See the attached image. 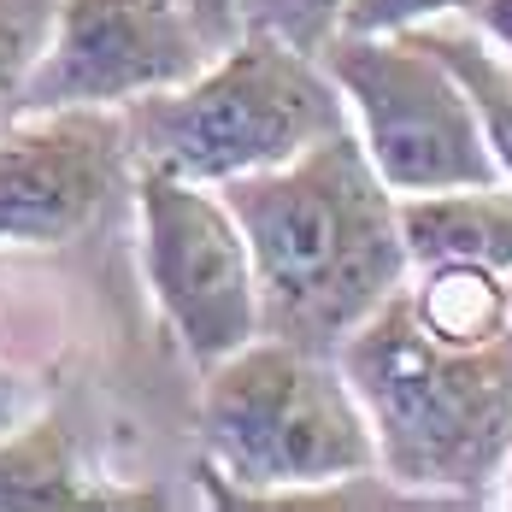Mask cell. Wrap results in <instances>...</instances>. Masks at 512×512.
<instances>
[{
	"mask_svg": "<svg viewBox=\"0 0 512 512\" xmlns=\"http://www.w3.org/2000/svg\"><path fill=\"white\" fill-rule=\"evenodd\" d=\"M218 195L254 254L259 336L336 354L342 336L407 283L401 201L354 130H336L271 171L230 177Z\"/></svg>",
	"mask_w": 512,
	"mask_h": 512,
	"instance_id": "1",
	"label": "cell"
},
{
	"mask_svg": "<svg viewBox=\"0 0 512 512\" xmlns=\"http://www.w3.org/2000/svg\"><path fill=\"white\" fill-rule=\"evenodd\" d=\"M365 407L377 477L412 501L483 507L512 460V330L489 342H442L395 289L336 348Z\"/></svg>",
	"mask_w": 512,
	"mask_h": 512,
	"instance_id": "2",
	"label": "cell"
},
{
	"mask_svg": "<svg viewBox=\"0 0 512 512\" xmlns=\"http://www.w3.org/2000/svg\"><path fill=\"white\" fill-rule=\"evenodd\" d=\"M206 489L218 507H301L377 477V442L336 354L254 336L201 371Z\"/></svg>",
	"mask_w": 512,
	"mask_h": 512,
	"instance_id": "3",
	"label": "cell"
},
{
	"mask_svg": "<svg viewBox=\"0 0 512 512\" xmlns=\"http://www.w3.org/2000/svg\"><path fill=\"white\" fill-rule=\"evenodd\" d=\"M118 112L136 171H171L212 189L354 130L330 71L265 30H242L189 83L154 89Z\"/></svg>",
	"mask_w": 512,
	"mask_h": 512,
	"instance_id": "4",
	"label": "cell"
},
{
	"mask_svg": "<svg viewBox=\"0 0 512 512\" xmlns=\"http://www.w3.org/2000/svg\"><path fill=\"white\" fill-rule=\"evenodd\" d=\"M318 65L342 89L359 148L395 195L507 183L454 71L412 30H395V36L336 30L318 53Z\"/></svg>",
	"mask_w": 512,
	"mask_h": 512,
	"instance_id": "5",
	"label": "cell"
},
{
	"mask_svg": "<svg viewBox=\"0 0 512 512\" xmlns=\"http://www.w3.org/2000/svg\"><path fill=\"white\" fill-rule=\"evenodd\" d=\"M142 218V271L159 318L195 371H212L224 354L259 336V283L242 224L230 218L212 183L171 171H136L130 183Z\"/></svg>",
	"mask_w": 512,
	"mask_h": 512,
	"instance_id": "6",
	"label": "cell"
},
{
	"mask_svg": "<svg viewBox=\"0 0 512 512\" xmlns=\"http://www.w3.org/2000/svg\"><path fill=\"white\" fill-rule=\"evenodd\" d=\"M136 165L118 106L18 112L0 130V248H59L130 195Z\"/></svg>",
	"mask_w": 512,
	"mask_h": 512,
	"instance_id": "7",
	"label": "cell"
},
{
	"mask_svg": "<svg viewBox=\"0 0 512 512\" xmlns=\"http://www.w3.org/2000/svg\"><path fill=\"white\" fill-rule=\"evenodd\" d=\"M212 59L189 0H59L48 48L30 71L24 112L130 106L189 83Z\"/></svg>",
	"mask_w": 512,
	"mask_h": 512,
	"instance_id": "8",
	"label": "cell"
},
{
	"mask_svg": "<svg viewBox=\"0 0 512 512\" xmlns=\"http://www.w3.org/2000/svg\"><path fill=\"white\" fill-rule=\"evenodd\" d=\"M24 507H159V495L106 489L101 477L83 471L71 430L59 418H36V424H12L0 436V512Z\"/></svg>",
	"mask_w": 512,
	"mask_h": 512,
	"instance_id": "9",
	"label": "cell"
},
{
	"mask_svg": "<svg viewBox=\"0 0 512 512\" xmlns=\"http://www.w3.org/2000/svg\"><path fill=\"white\" fill-rule=\"evenodd\" d=\"M395 201H401V242L412 265L471 259L489 271H512V183L395 195Z\"/></svg>",
	"mask_w": 512,
	"mask_h": 512,
	"instance_id": "10",
	"label": "cell"
},
{
	"mask_svg": "<svg viewBox=\"0 0 512 512\" xmlns=\"http://www.w3.org/2000/svg\"><path fill=\"white\" fill-rule=\"evenodd\" d=\"M412 36L454 71V83L465 89V101L477 112V130H483L489 154L501 165V177L512 183V53L495 48L465 12L424 18V24H412Z\"/></svg>",
	"mask_w": 512,
	"mask_h": 512,
	"instance_id": "11",
	"label": "cell"
},
{
	"mask_svg": "<svg viewBox=\"0 0 512 512\" xmlns=\"http://www.w3.org/2000/svg\"><path fill=\"white\" fill-rule=\"evenodd\" d=\"M53 6L59 0H0V130L24 112L30 71L53 30Z\"/></svg>",
	"mask_w": 512,
	"mask_h": 512,
	"instance_id": "12",
	"label": "cell"
},
{
	"mask_svg": "<svg viewBox=\"0 0 512 512\" xmlns=\"http://www.w3.org/2000/svg\"><path fill=\"white\" fill-rule=\"evenodd\" d=\"M342 6L348 0H236V24L265 30V36H277V42L318 59L324 42L342 30Z\"/></svg>",
	"mask_w": 512,
	"mask_h": 512,
	"instance_id": "13",
	"label": "cell"
},
{
	"mask_svg": "<svg viewBox=\"0 0 512 512\" xmlns=\"http://www.w3.org/2000/svg\"><path fill=\"white\" fill-rule=\"evenodd\" d=\"M442 12H465V0H348L342 30L348 36H395V30H412Z\"/></svg>",
	"mask_w": 512,
	"mask_h": 512,
	"instance_id": "14",
	"label": "cell"
},
{
	"mask_svg": "<svg viewBox=\"0 0 512 512\" xmlns=\"http://www.w3.org/2000/svg\"><path fill=\"white\" fill-rule=\"evenodd\" d=\"M189 6H195V24H201V36L212 42V53L242 36V24H236V0H189Z\"/></svg>",
	"mask_w": 512,
	"mask_h": 512,
	"instance_id": "15",
	"label": "cell"
},
{
	"mask_svg": "<svg viewBox=\"0 0 512 512\" xmlns=\"http://www.w3.org/2000/svg\"><path fill=\"white\" fill-rule=\"evenodd\" d=\"M465 18L501 53H512V0H465Z\"/></svg>",
	"mask_w": 512,
	"mask_h": 512,
	"instance_id": "16",
	"label": "cell"
},
{
	"mask_svg": "<svg viewBox=\"0 0 512 512\" xmlns=\"http://www.w3.org/2000/svg\"><path fill=\"white\" fill-rule=\"evenodd\" d=\"M12 424H18V389H12V383H6V371H0V436H6Z\"/></svg>",
	"mask_w": 512,
	"mask_h": 512,
	"instance_id": "17",
	"label": "cell"
},
{
	"mask_svg": "<svg viewBox=\"0 0 512 512\" xmlns=\"http://www.w3.org/2000/svg\"><path fill=\"white\" fill-rule=\"evenodd\" d=\"M501 501L512 507V460H507V477H501Z\"/></svg>",
	"mask_w": 512,
	"mask_h": 512,
	"instance_id": "18",
	"label": "cell"
},
{
	"mask_svg": "<svg viewBox=\"0 0 512 512\" xmlns=\"http://www.w3.org/2000/svg\"><path fill=\"white\" fill-rule=\"evenodd\" d=\"M507 301H512V271H507Z\"/></svg>",
	"mask_w": 512,
	"mask_h": 512,
	"instance_id": "19",
	"label": "cell"
}]
</instances>
